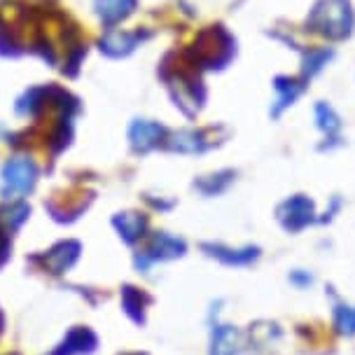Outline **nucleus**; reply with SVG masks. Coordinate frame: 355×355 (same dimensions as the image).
<instances>
[{
    "label": "nucleus",
    "mask_w": 355,
    "mask_h": 355,
    "mask_svg": "<svg viewBox=\"0 0 355 355\" xmlns=\"http://www.w3.org/2000/svg\"><path fill=\"white\" fill-rule=\"evenodd\" d=\"M329 56L332 52H327V49H318V52H309V56L304 59V75H315L318 71H322V66L329 61Z\"/></svg>",
    "instance_id": "9b49d317"
},
{
    "label": "nucleus",
    "mask_w": 355,
    "mask_h": 355,
    "mask_svg": "<svg viewBox=\"0 0 355 355\" xmlns=\"http://www.w3.org/2000/svg\"><path fill=\"white\" fill-rule=\"evenodd\" d=\"M117 227L122 230L124 234V239L126 241H133L138 236V234L143 232V227H145V222L138 218V215H133V213H126L122 215V220H117Z\"/></svg>",
    "instance_id": "1a4fd4ad"
},
{
    "label": "nucleus",
    "mask_w": 355,
    "mask_h": 355,
    "mask_svg": "<svg viewBox=\"0 0 355 355\" xmlns=\"http://www.w3.org/2000/svg\"><path fill=\"white\" fill-rule=\"evenodd\" d=\"M276 92H278V107H274V117L283 107L293 105V101L302 94V85L297 80H290V78H278L276 80Z\"/></svg>",
    "instance_id": "423d86ee"
},
{
    "label": "nucleus",
    "mask_w": 355,
    "mask_h": 355,
    "mask_svg": "<svg viewBox=\"0 0 355 355\" xmlns=\"http://www.w3.org/2000/svg\"><path fill=\"white\" fill-rule=\"evenodd\" d=\"M337 327L344 334H355V306L337 309Z\"/></svg>",
    "instance_id": "f8f14e48"
},
{
    "label": "nucleus",
    "mask_w": 355,
    "mask_h": 355,
    "mask_svg": "<svg viewBox=\"0 0 355 355\" xmlns=\"http://www.w3.org/2000/svg\"><path fill=\"white\" fill-rule=\"evenodd\" d=\"M278 220L283 222L285 230L300 232L313 220V204H311V199H306V196H302V194L293 196V199H288L278 208Z\"/></svg>",
    "instance_id": "f03ea898"
},
{
    "label": "nucleus",
    "mask_w": 355,
    "mask_h": 355,
    "mask_svg": "<svg viewBox=\"0 0 355 355\" xmlns=\"http://www.w3.org/2000/svg\"><path fill=\"white\" fill-rule=\"evenodd\" d=\"M33 182V166L28 162H12L5 168V185L15 192H26Z\"/></svg>",
    "instance_id": "7ed1b4c3"
},
{
    "label": "nucleus",
    "mask_w": 355,
    "mask_h": 355,
    "mask_svg": "<svg viewBox=\"0 0 355 355\" xmlns=\"http://www.w3.org/2000/svg\"><path fill=\"white\" fill-rule=\"evenodd\" d=\"M206 250H211L213 257L222 259L225 264H248L257 257V248H245V250H227L220 245H204Z\"/></svg>",
    "instance_id": "39448f33"
},
{
    "label": "nucleus",
    "mask_w": 355,
    "mask_h": 355,
    "mask_svg": "<svg viewBox=\"0 0 355 355\" xmlns=\"http://www.w3.org/2000/svg\"><path fill=\"white\" fill-rule=\"evenodd\" d=\"M155 250H159L157 252L159 257H175V255H182L185 245H182V241L171 239L166 234H159V236H155Z\"/></svg>",
    "instance_id": "6e6552de"
},
{
    "label": "nucleus",
    "mask_w": 355,
    "mask_h": 355,
    "mask_svg": "<svg viewBox=\"0 0 355 355\" xmlns=\"http://www.w3.org/2000/svg\"><path fill=\"white\" fill-rule=\"evenodd\" d=\"M306 26L329 40L346 37L353 28L351 0H320L306 19Z\"/></svg>",
    "instance_id": "f257e3e1"
},
{
    "label": "nucleus",
    "mask_w": 355,
    "mask_h": 355,
    "mask_svg": "<svg viewBox=\"0 0 355 355\" xmlns=\"http://www.w3.org/2000/svg\"><path fill=\"white\" fill-rule=\"evenodd\" d=\"M159 136H162V126L148 124V122L136 124V126H133V131H131L133 145H136V148H143V150L150 148V145H155Z\"/></svg>",
    "instance_id": "0eeeda50"
},
{
    "label": "nucleus",
    "mask_w": 355,
    "mask_h": 355,
    "mask_svg": "<svg viewBox=\"0 0 355 355\" xmlns=\"http://www.w3.org/2000/svg\"><path fill=\"white\" fill-rule=\"evenodd\" d=\"M239 346V332L234 327H220L213 337L211 355H234Z\"/></svg>",
    "instance_id": "20e7f679"
},
{
    "label": "nucleus",
    "mask_w": 355,
    "mask_h": 355,
    "mask_svg": "<svg viewBox=\"0 0 355 355\" xmlns=\"http://www.w3.org/2000/svg\"><path fill=\"white\" fill-rule=\"evenodd\" d=\"M315 115H318V126L322 131H327V133H334V131H339V117L334 115V110L329 105L325 103H320L318 107H315Z\"/></svg>",
    "instance_id": "9d476101"
}]
</instances>
